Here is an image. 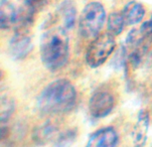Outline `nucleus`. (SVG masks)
Returning <instances> with one entry per match:
<instances>
[{"instance_id": "2eb2a0df", "label": "nucleus", "mask_w": 152, "mask_h": 147, "mask_svg": "<svg viewBox=\"0 0 152 147\" xmlns=\"http://www.w3.org/2000/svg\"><path fill=\"white\" fill-rule=\"evenodd\" d=\"M14 110L13 102L10 99H5L1 101V122H5L9 118V116L12 114Z\"/></svg>"}, {"instance_id": "9b49d317", "label": "nucleus", "mask_w": 152, "mask_h": 147, "mask_svg": "<svg viewBox=\"0 0 152 147\" xmlns=\"http://www.w3.org/2000/svg\"><path fill=\"white\" fill-rule=\"evenodd\" d=\"M58 14L63 19V27L66 30L72 29L76 21V7L71 0H65L60 5Z\"/></svg>"}, {"instance_id": "6e6552de", "label": "nucleus", "mask_w": 152, "mask_h": 147, "mask_svg": "<svg viewBox=\"0 0 152 147\" xmlns=\"http://www.w3.org/2000/svg\"><path fill=\"white\" fill-rule=\"evenodd\" d=\"M32 50V42L30 37L22 32L14 34L9 42L10 55L14 60H23Z\"/></svg>"}, {"instance_id": "dca6fc26", "label": "nucleus", "mask_w": 152, "mask_h": 147, "mask_svg": "<svg viewBox=\"0 0 152 147\" xmlns=\"http://www.w3.org/2000/svg\"><path fill=\"white\" fill-rule=\"evenodd\" d=\"M139 31L145 38L152 37V15L150 19L141 24L140 28H139Z\"/></svg>"}, {"instance_id": "f257e3e1", "label": "nucleus", "mask_w": 152, "mask_h": 147, "mask_svg": "<svg viewBox=\"0 0 152 147\" xmlns=\"http://www.w3.org/2000/svg\"><path fill=\"white\" fill-rule=\"evenodd\" d=\"M77 102V90L69 80L58 79L51 82L40 92L37 109L45 115H58L74 109Z\"/></svg>"}, {"instance_id": "f8f14e48", "label": "nucleus", "mask_w": 152, "mask_h": 147, "mask_svg": "<svg viewBox=\"0 0 152 147\" xmlns=\"http://www.w3.org/2000/svg\"><path fill=\"white\" fill-rule=\"evenodd\" d=\"M125 20L121 12H112L107 19V30L114 37L119 35L125 26Z\"/></svg>"}, {"instance_id": "39448f33", "label": "nucleus", "mask_w": 152, "mask_h": 147, "mask_svg": "<svg viewBox=\"0 0 152 147\" xmlns=\"http://www.w3.org/2000/svg\"><path fill=\"white\" fill-rule=\"evenodd\" d=\"M116 106V96L114 92L106 88H100L93 93L89 100L90 115L95 119L107 117Z\"/></svg>"}, {"instance_id": "1a4fd4ad", "label": "nucleus", "mask_w": 152, "mask_h": 147, "mask_svg": "<svg viewBox=\"0 0 152 147\" xmlns=\"http://www.w3.org/2000/svg\"><path fill=\"white\" fill-rule=\"evenodd\" d=\"M121 13L123 15L126 25H135L142 21L145 15V10L142 4L139 2L130 1L125 5Z\"/></svg>"}, {"instance_id": "f03ea898", "label": "nucleus", "mask_w": 152, "mask_h": 147, "mask_svg": "<svg viewBox=\"0 0 152 147\" xmlns=\"http://www.w3.org/2000/svg\"><path fill=\"white\" fill-rule=\"evenodd\" d=\"M68 30L53 27L43 33L40 39V59L48 71L56 72L66 66L69 58Z\"/></svg>"}, {"instance_id": "423d86ee", "label": "nucleus", "mask_w": 152, "mask_h": 147, "mask_svg": "<svg viewBox=\"0 0 152 147\" xmlns=\"http://www.w3.org/2000/svg\"><path fill=\"white\" fill-rule=\"evenodd\" d=\"M119 142V135L113 126L101 128L90 136L86 147H116Z\"/></svg>"}, {"instance_id": "0eeeda50", "label": "nucleus", "mask_w": 152, "mask_h": 147, "mask_svg": "<svg viewBox=\"0 0 152 147\" xmlns=\"http://www.w3.org/2000/svg\"><path fill=\"white\" fill-rule=\"evenodd\" d=\"M149 112L146 109H141L137 115V121L133 127L131 137L133 147H145L149 128Z\"/></svg>"}, {"instance_id": "9d476101", "label": "nucleus", "mask_w": 152, "mask_h": 147, "mask_svg": "<svg viewBox=\"0 0 152 147\" xmlns=\"http://www.w3.org/2000/svg\"><path fill=\"white\" fill-rule=\"evenodd\" d=\"M0 7V26L1 29H8L17 21L16 10L8 0H1Z\"/></svg>"}, {"instance_id": "7ed1b4c3", "label": "nucleus", "mask_w": 152, "mask_h": 147, "mask_svg": "<svg viewBox=\"0 0 152 147\" xmlns=\"http://www.w3.org/2000/svg\"><path fill=\"white\" fill-rule=\"evenodd\" d=\"M106 20V12L99 2L87 4L79 18V33L85 39H94L100 34Z\"/></svg>"}, {"instance_id": "f3484780", "label": "nucleus", "mask_w": 152, "mask_h": 147, "mask_svg": "<svg viewBox=\"0 0 152 147\" xmlns=\"http://www.w3.org/2000/svg\"><path fill=\"white\" fill-rule=\"evenodd\" d=\"M23 1L29 8H35V7L40 6L45 2V0H23Z\"/></svg>"}, {"instance_id": "4468645a", "label": "nucleus", "mask_w": 152, "mask_h": 147, "mask_svg": "<svg viewBox=\"0 0 152 147\" xmlns=\"http://www.w3.org/2000/svg\"><path fill=\"white\" fill-rule=\"evenodd\" d=\"M56 129L55 124H53L50 122L45 123V124H42L35 131V139L42 142L43 140H46V139L53 137V135L56 133Z\"/></svg>"}, {"instance_id": "20e7f679", "label": "nucleus", "mask_w": 152, "mask_h": 147, "mask_svg": "<svg viewBox=\"0 0 152 147\" xmlns=\"http://www.w3.org/2000/svg\"><path fill=\"white\" fill-rule=\"evenodd\" d=\"M116 48L114 35L109 32L99 34L92 40L86 50L85 60L90 68L96 69L101 67L112 55Z\"/></svg>"}, {"instance_id": "ddd939ff", "label": "nucleus", "mask_w": 152, "mask_h": 147, "mask_svg": "<svg viewBox=\"0 0 152 147\" xmlns=\"http://www.w3.org/2000/svg\"><path fill=\"white\" fill-rule=\"evenodd\" d=\"M77 136H78V130L76 128L68 129L58 135L55 147H69L74 141H76Z\"/></svg>"}]
</instances>
